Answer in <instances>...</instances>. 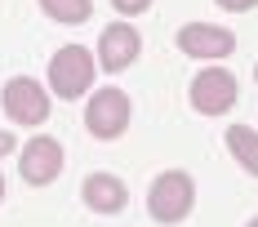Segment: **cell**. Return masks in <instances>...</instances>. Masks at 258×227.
<instances>
[{
    "instance_id": "obj_1",
    "label": "cell",
    "mask_w": 258,
    "mask_h": 227,
    "mask_svg": "<svg viewBox=\"0 0 258 227\" xmlns=\"http://www.w3.org/2000/svg\"><path fill=\"white\" fill-rule=\"evenodd\" d=\"M196 205V183L182 174V169H165L147 192V214L156 223H182Z\"/></svg>"
},
{
    "instance_id": "obj_2",
    "label": "cell",
    "mask_w": 258,
    "mask_h": 227,
    "mask_svg": "<svg viewBox=\"0 0 258 227\" xmlns=\"http://www.w3.org/2000/svg\"><path fill=\"white\" fill-rule=\"evenodd\" d=\"M49 85L58 98H80L89 85H94V53L85 45H62V49L49 58Z\"/></svg>"
},
{
    "instance_id": "obj_3",
    "label": "cell",
    "mask_w": 258,
    "mask_h": 227,
    "mask_svg": "<svg viewBox=\"0 0 258 227\" xmlns=\"http://www.w3.org/2000/svg\"><path fill=\"white\" fill-rule=\"evenodd\" d=\"M236 98H240V80H236L227 67H205V72H196L191 80V107L201 111V116H223V111H232Z\"/></svg>"
},
{
    "instance_id": "obj_4",
    "label": "cell",
    "mask_w": 258,
    "mask_h": 227,
    "mask_svg": "<svg viewBox=\"0 0 258 227\" xmlns=\"http://www.w3.org/2000/svg\"><path fill=\"white\" fill-rule=\"evenodd\" d=\"M129 94L125 89H98L94 98H89V107H85V125H89V134L94 138H116V134H125V125H129Z\"/></svg>"
},
{
    "instance_id": "obj_5",
    "label": "cell",
    "mask_w": 258,
    "mask_h": 227,
    "mask_svg": "<svg viewBox=\"0 0 258 227\" xmlns=\"http://www.w3.org/2000/svg\"><path fill=\"white\" fill-rule=\"evenodd\" d=\"M5 111H9L14 125H45L49 121V94L40 89V80L14 76L5 85Z\"/></svg>"
},
{
    "instance_id": "obj_6",
    "label": "cell",
    "mask_w": 258,
    "mask_h": 227,
    "mask_svg": "<svg viewBox=\"0 0 258 227\" xmlns=\"http://www.w3.org/2000/svg\"><path fill=\"white\" fill-rule=\"evenodd\" d=\"M23 178L31 183V187H45V183H53V178L62 174V143L58 138H49V134H36L31 143L23 147Z\"/></svg>"
},
{
    "instance_id": "obj_7",
    "label": "cell",
    "mask_w": 258,
    "mask_h": 227,
    "mask_svg": "<svg viewBox=\"0 0 258 227\" xmlns=\"http://www.w3.org/2000/svg\"><path fill=\"white\" fill-rule=\"evenodd\" d=\"M178 49L187 53V58L214 63V58H227V53L236 49V36L223 31V27H209V23H187L178 31Z\"/></svg>"
},
{
    "instance_id": "obj_8",
    "label": "cell",
    "mask_w": 258,
    "mask_h": 227,
    "mask_svg": "<svg viewBox=\"0 0 258 227\" xmlns=\"http://www.w3.org/2000/svg\"><path fill=\"white\" fill-rule=\"evenodd\" d=\"M138 49H143L138 31L129 23H111V27H103V40H98V67L103 72H125L138 58Z\"/></svg>"
},
{
    "instance_id": "obj_9",
    "label": "cell",
    "mask_w": 258,
    "mask_h": 227,
    "mask_svg": "<svg viewBox=\"0 0 258 227\" xmlns=\"http://www.w3.org/2000/svg\"><path fill=\"white\" fill-rule=\"evenodd\" d=\"M80 192H85V205H89V209H98V214H116V209L129 201L125 183H120V178H111V174H89Z\"/></svg>"
},
{
    "instance_id": "obj_10",
    "label": "cell",
    "mask_w": 258,
    "mask_h": 227,
    "mask_svg": "<svg viewBox=\"0 0 258 227\" xmlns=\"http://www.w3.org/2000/svg\"><path fill=\"white\" fill-rule=\"evenodd\" d=\"M227 151L236 156V165H245V169L258 178V134H254V129L232 125V129H227Z\"/></svg>"
},
{
    "instance_id": "obj_11",
    "label": "cell",
    "mask_w": 258,
    "mask_h": 227,
    "mask_svg": "<svg viewBox=\"0 0 258 227\" xmlns=\"http://www.w3.org/2000/svg\"><path fill=\"white\" fill-rule=\"evenodd\" d=\"M40 9L49 14L53 23L76 27V23H85V18L94 14V0H40Z\"/></svg>"
},
{
    "instance_id": "obj_12",
    "label": "cell",
    "mask_w": 258,
    "mask_h": 227,
    "mask_svg": "<svg viewBox=\"0 0 258 227\" xmlns=\"http://www.w3.org/2000/svg\"><path fill=\"white\" fill-rule=\"evenodd\" d=\"M125 18H134V14H143V9H152V0H111Z\"/></svg>"
},
{
    "instance_id": "obj_13",
    "label": "cell",
    "mask_w": 258,
    "mask_h": 227,
    "mask_svg": "<svg viewBox=\"0 0 258 227\" xmlns=\"http://www.w3.org/2000/svg\"><path fill=\"white\" fill-rule=\"evenodd\" d=\"M218 9H227V14H249V9H258V0H218Z\"/></svg>"
},
{
    "instance_id": "obj_14",
    "label": "cell",
    "mask_w": 258,
    "mask_h": 227,
    "mask_svg": "<svg viewBox=\"0 0 258 227\" xmlns=\"http://www.w3.org/2000/svg\"><path fill=\"white\" fill-rule=\"evenodd\" d=\"M9 151H14V134H5V129H0V156H9Z\"/></svg>"
},
{
    "instance_id": "obj_15",
    "label": "cell",
    "mask_w": 258,
    "mask_h": 227,
    "mask_svg": "<svg viewBox=\"0 0 258 227\" xmlns=\"http://www.w3.org/2000/svg\"><path fill=\"white\" fill-rule=\"evenodd\" d=\"M0 201H5V178H0Z\"/></svg>"
},
{
    "instance_id": "obj_16",
    "label": "cell",
    "mask_w": 258,
    "mask_h": 227,
    "mask_svg": "<svg viewBox=\"0 0 258 227\" xmlns=\"http://www.w3.org/2000/svg\"><path fill=\"white\" fill-rule=\"evenodd\" d=\"M245 227H258V218H249V223H245Z\"/></svg>"
},
{
    "instance_id": "obj_17",
    "label": "cell",
    "mask_w": 258,
    "mask_h": 227,
    "mask_svg": "<svg viewBox=\"0 0 258 227\" xmlns=\"http://www.w3.org/2000/svg\"><path fill=\"white\" fill-rule=\"evenodd\" d=\"M254 76H258V67H254Z\"/></svg>"
}]
</instances>
